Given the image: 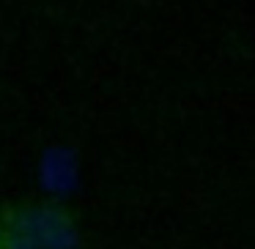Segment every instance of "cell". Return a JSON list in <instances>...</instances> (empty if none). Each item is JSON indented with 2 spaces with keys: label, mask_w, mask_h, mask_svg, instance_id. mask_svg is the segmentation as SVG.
<instances>
[{
  "label": "cell",
  "mask_w": 255,
  "mask_h": 249,
  "mask_svg": "<svg viewBox=\"0 0 255 249\" xmlns=\"http://www.w3.org/2000/svg\"><path fill=\"white\" fill-rule=\"evenodd\" d=\"M0 249H85L74 211L52 200L0 205Z\"/></svg>",
  "instance_id": "cell-1"
}]
</instances>
